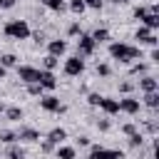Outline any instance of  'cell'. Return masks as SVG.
Here are the masks:
<instances>
[{"instance_id": "cell-35", "label": "cell", "mask_w": 159, "mask_h": 159, "mask_svg": "<svg viewBox=\"0 0 159 159\" xmlns=\"http://www.w3.org/2000/svg\"><path fill=\"white\" fill-rule=\"evenodd\" d=\"M97 127H99V132H107L112 124H109V119H99V122H97Z\"/></svg>"}, {"instance_id": "cell-12", "label": "cell", "mask_w": 159, "mask_h": 159, "mask_svg": "<svg viewBox=\"0 0 159 159\" xmlns=\"http://www.w3.org/2000/svg\"><path fill=\"white\" fill-rule=\"evenodd\" d=\"M157 87H159V82L152 77V75H144L142 80H139V89L147 94V92H157Z\"/></svg>"}, {"instance_id": "cell-40", "label": "cell", "mask_w": 159, "mask_h": 159, "mask_svg": "<svg viewBox=\"0 0 159 159\" xmlns=\"http://www.w3.org/2000/svg\"><path fill=\"white\" fill-rule=\"evenodd\" d=\"M12 5H15V0H0V7H5V10L12 7Z\"/></svg>"}, {"instance_id": "cell-26", "label": "cell", "mask_w": 159, "mask_h": 159, "mask_svg": "<svg viewBox=\"0 0 159 159\" xmlns=\"http://www.w3.org/2000/svg\"><path fill=\"white\" fill-rule=\"evenodd\" d=\"M27 92H30L32 97H42V92H45V89H42L37 82H32V84H27Z\"/></svg>"}, {"instance_id": "cell-15", "label": "cell", "mask_w": 159, "mask_h": 159, "mask_svg": "<svg viewBox=\"0 0 159 159\" xmlns=\"http://www.w3.org/2000/svg\"><path fill=\"white\" fill-rule=\"evenodd\" d=\"M47 139H50L52 144H60V142H65V139H67V132H65L62 127H55V129H50Z\"/></svg>"}, {"instance_id": "cell-23", "label": "cell", "mask_w": 159, "mask_h": 159, "mask_svg": "<svg viewBox=\"0 0 159 159\" xmlns=\"http://www.w3.org/2000/svg\"><path fill=\"white\" fill-rule=\"evenodd\" d=\"M70 10L75 12V15H82L87 7H84V0H70Z\"/></svg>"}, {"instance_id": "cell-45", "label": "cell", "mask_w": 159, "mask_h": 159, "mask_svg": "<svg viewBox=\"0 0 159 159\" xmlns=\"http://www.w3.org/2000/svg\"><path fill=\"white\" fill-rule=\"evenodd\" d=\"M0 112H5V107H2V102H0Z\"/></svg>"}, {"instance_id": "cell-33", "label": "cell", "mask_w": 159, "mask_h": 159, "mask_svg": "<svg viewBox=\"0 0 159 159\" xmlns=\"http://www.w3.org/2000/svg\"><path fill=\"white\" fill-rule=\"evenodd\" d=\"M147 12H149V7H134V17H137V20H142Z\"/></svg>"}, {"instance_id": "cell-4", "label": "cell", "mask_w": 159, "mask_h": 159, "mask_svg": "<svg viewBox=\"0 0 159 159\" xmlns=\"http://www.w3.org/2000/svg\"><path fill=\"white\" fill-rule=\"evenodd\" d=\"M94 40L89 37V35H80V40H77V55L80 57H89L92 52H94Z\"/></svg>"}, {"instance_id": "cell-3", "label": "cell", "mask_w": 159, "mask_h": 159, "mask_svg": "<svg viewBox=\"0 0 159 159\" xmlns=\"http://www.w3.org/2000/svg\"><path fill=\"white\" fill-rule=\"evenodd\" d=\"M82 72H84V60H82L80 55H75V57H67V60H65V75L77 77V75H82Z\"/></svg>"}, {"instance_id": "cell-1", "label": "cell", "mask_w": 159, "mask_h": 159, "mask_svg": "<svg viewBox=\"0 0 159 159\" xmlns=\"http://www.w3.org/2000/svg\"><path fill=\"white\" fill-rule=\"evenodd\" d=\"M109 55L114 60H119V62H132V60L139 57V50L132 47V45H124V42H112L109 45Z\"/></svg>"}, {"instance_id": "cell-29", "label": "cell", "mask_w": 159, "mask_h": 159, "mask_svg": "<svg viewBox=\"0 0 159 159\" xmlns=\"http://www.w3.org/2000/svg\"><path fill=\"white\" fill-rule=\"evenodd\" d=\"M42 2H45L50 10H57V12L62 10V0H42Z\"/></svg>"}, {"instance_id": "cell-10", "label": "cell", "mask_w": 159, "mask_h": 159, "mask_svg": "<svg viewBox=\"0 0 159 159\" xmlns=\"http://www.w3.org/2000/svg\"><path fill=\"white\" fill-rule=\"evenodd\" d=\"M99 109H102L104 114H119V99L102 97V102H99Z\"/></svg>"}, {"instance_id": "cell-42", "label": "cell", "mask_w": 159, "mask_h": 159, "mask_svg": "<svg viewBox=\"0 0 159 159\" xmlns=\"http://www.w3.org/2000/svg\"><path fill=\"white\" fill-rule=\"evenodd\" d=\"M152 62H159V50H157V47L152 50Z\"/></svg>"}, {"instance_id": "cell-36", "label": "cell", "mask_w": 159, "mask_h": 159, "mask_svg": "<svg viewBox=\"0 0 159 159\" xmlns=\"http://www.w3.org/2000/svg\"><path fill=\"white\" fill-rule=\"evenodd\" d=\"M122 132L129 137V134H134V132H137V127H134V124H124V127H122Z\"/></svg>"}, {"instance_id": "cell-27", "label": "cell", "mask_w": 159, "mask_h": 159, "mask_svg": "<svg viewBox=\"0 0 159 159\" xmlns=\"http://www.w3.org/2000/svg\"><path fill=\"white\" fill-rule=\"evenodd\" d=\"M129 144H132V147H142V144H144V137H142L139 132H134V134H129Z\"/></svg>"}, {"instance_id": "cell-7", "label": "cell", "mask_w": 159, "mask_h": 159, "mask_svg": "<svg viewBox=\"0 0 159 159\" xmlns=\"http://www.w3.org/2000/svg\"><path fill=\"white\" fill-rule=\"evenodd\" d=\"M139 107H142V102H139L137 97H124V99H119V112L137 114V112H139Z\"/></svg>"}, {"instance_id": "cell-2", "label": "cell", "mask_w": 159, "mask_h": 159, "mask_svg": "<svg viewBox=\"0 0 159 159\" xmlns=\"http://www.w3.org/2000/svg\"><path fill=\"white\" fill-rule=\"evenodd\" d=\"M2 32L12 40H27L30 37V25L25 20H10V22H5Z\"/></svg>"}, {"instance_id": "cell-41", "label": "cell", "mask_w": 159, "mask_h": 159, "mask_svg": "<svg viewBox=\"0 0 159 159\" xmlns=\"http://www.w3.org/2000/svg\"><path fill=\"white\" fill-rule=\"evenodd\" d=\"M77 144H80V147H89V139H87V137H80Z\"/></svg>"}, {"instance_id": "cell-11", "label": "cell", "mask_w": 159, "mask_h": 159, "mask_svg": "<svg viewBox=\"0 0 159 159\" xmlns=\"http://www.w3.org/2000/svg\"><path fill=\"white\" fill-rule=\"evenodd\" d=\"M47 50H50L52 57H60V55L67 52V42H65V40H50V42H47Z\"/></svg>"}, {"instance_id": "cell-38", "label": "cell", "mask_w": 159, "mask_h": 159, "mask_svg": "<svg viewBox=\"0 0 159 159\" xmlns=\"http://www.w3.org/2000/svg\"><path fill=\"white\" fill-rule=\"evenodd\" d=\"M70 35H82V30H80V25L75 22V25H70V30H67Z\"/></svg>"}, {"instance_id": "cell-19", "label": "cell", "mask_w": 159, "mask_h": 159, "mask_svg": "<svg viewBox=\"0 0 159 159\" xmlns=\"http://www.w3.org/2000/svg\"><path fill=\"white\" fill-rule=\"evenodd\" d=\"M7 159H25V149L17 147V144H10V149H7Z\"/></svg>"}, {"instance_id": "cell-8", "label": "cell", "mask_w": 159, "mask_h": 159, "mask_svg": "<svg viewBox=\"0 0 159 159\" xmlns=\"http://www.w3.org/2000/svg\"><path fill=\"white\" fill-rule=\"evenodd\" d=\"M134 37H137L139 42H147V45L157 47V37H154V35H152V30H149V27H144V25H139V30L134 32Z\"/></svg>"}, {"instance_id": "cell-34", "label": "cell", "mask_w": 159, "mask_h": 159, "mask_svg": "<svg viewBox=\"0 0 159 159\" xmlns=\"http://www.w3.org/2000/svg\"><path fill=\"white\" fill-rule=\"evenodd\" d=\"M132 75H147V65H134L132 67Z\"/></svg>"}, {"instance_id": "cell-13", "label": "cell", "mask_w": 159, "mask_h": 159, "mask_svg": "<svg viewBox=\"0 0 159 159\" xmlns=\"http://www.w3.org/2000/svg\"><path fill=\"white\" fill-rule=\"evenodd\" d=\"M15 134H17V139H22V142H37V139H40V132L32 129V127H22V129L15 132Z\"/></svg>"}, {"instance_id": "cell-28", "label": "cell", "mask_w": 159, "mask_h": 159, "mask_svg": "<svg viewBox=\"0 0 159 159\" xmlns=\"http://www.w3.org/2000/svg\"><path fill=\"white\" fill-rule=\"evenodd\" d=\"M104 159H124V152H119V149H107Z\"/></svg>"}, {"instance_id": "cell-25", "label": "cell", "mask_w": 159, "mask_h": 159, "mask_svg": "<svg viewBox=\"0 0 159 159\" xmlns=\"http://www.w3.org/2000/svg\"><path fill=\"white\" fill-rule=\"evenodd\" d=\"M57 62H60V57H52V55H47L42 65H45V70H47V72H52V70L57 67Z\"/></svg>"}, {"instance_id": "cell-5", "label": "cell", "mask_w": 159, "mask_h": 159, "mask_svg": "<svg viewBox=\"0 0 159 159\" xmlns=\"http://www.w3.org/2000/svg\"><path fill=\"white\" fill-rule=\"evenodd\" d=\"M17 77H20L25 84H32V82L40 80V70H37V67H30V65H22V67H17Z\"/></svg>"}, {"instance_id": "cell-18", "label": "cell", "mask_w": 159, "mask_h": 159, "mask_svg": "<svg viewBox=\"0 0 159 159\" xmlns=\"http://www.w3.org/2000/svg\"><path fill=\"white\" fill-rule=\"evenodd\" d=\"M5 117H7L10 122H20V119H22V109H20V107H7V109H5Z\"/></svg>"}, {"instance_id": "cell-14", "label": "cell", "mask_w": 159, "mask_h": 159, "mask_svg": "<svg viewBox=\"0 0 159 159\" xmlns=\"http://www.w3.org/2000/svg\"><path fill=\"white\" fill-rule=\"evenodd\" d=\"M142 25L149 27V30H157V27H159V12H152V10H149V12L142 17Z\"/></svg>"}, {"instance_id": "cell-32", "label": "cell", "mask_w": 159, "mask_h": 159, "mask_svg": "<svg viewBox=\"0 0 159 159\" xmlns=\"http://www.w3.org/2000/svg\"><path fill=\"white\" fill-rule=\"evenodd\" d=\"M84 7H92V10H99V7H102V0H84Z\"/></svg>"}, {"instance_id": "cell-9", "label": "cell", "mask_w": 159, "mask_h": 159, "mask_svg": "<svg viewBox=\"0 0 159 159\" xmlns=\"http://www.w3.org/2000/svg\"><path fill=\"white\" fill-rule=\"evenodd\" d=\"M37 84H40L42 89H55V87H57V80H55V75H52V72L40 70V80H37Z\"/></svg>"}, {"instance_id": "cell-24", "label": "cell", "mask_w": 159, "mask_h": 159, "mask_svg": "<svg viewBox=\"0 0 159 159\" xmlns=\"http://www.w3.org/2000/svg\"><path fill=\"white\" fill-rule=\"evenodd\" d=\"M104 154H107V149H104V147H92L87 159H104Z\"/></svg>"}, {"instance_id": "cell-6", "label": "cell", "mask_w": 159, "mask_h": 159, "mask_svg": "<svg viewBox=\"0 0 159 159\" xmlns=\"http://www.w3.org/2000/svg\"><path fill=\"white\" fill-rule=\"evenodd\" d=\"M40 107H42L45 112H62V109H65L55 94H45V97H40Z\"/></svg>"}, {"instance_id": "cell-20", "label": "cell", "mask_w": 159, "mask_h": 159, "mask_svg": "<svg viewBox=\"0 0 159 159\" xmlns=\"http://www.w3.org/2000/svg\"><path fill=\"white\" fill-rule=\"evenodd\" d=\"M144 104L152 107V109H157V107H159V94H157V92H147V94H144Z\"/></svg>"}, {"instance_id": "cell-17", "label": "cell", "mask_w": 159, "mask_h": 159, "mask_svg": "<svg viewBox=\"0 0 159 159\" xmlns=\"http://www.w3.org/2000/svg\"><path fill=\"white\" fill-rule=\"evenodd\" d=\"M92 40H94V45H99V42H104V40H109V32L104 30V27H97L92 35H89Z\"/></svg>"}, {"instance_id": "cell-16", "label": "cell", "mask_w": 159, "mask_h": 159, "mask_svg": "<svg viewBox=\"0 0 159 159\" xmlns=\"http://www.w3.org/2000/svg\"><path fill=\"white\" fill-rule=\"evenodd\" d=\"M57 159H77L75 147H57Z\"/></svg>"}, {"instance_id": "cell-44", "label": "cell", "mask_w": 159, "mask_h": 159, "mask_svg": "<svg viewBox=\"0 0 159 159\" xmlns=\"http://www.w3.org/2000/svg\"><path fill=\"white\" fill-rule=\"evenodd\" d=\"M2 77H5V67L0 65V80H2Z\"/></svg>"}, {"instance_id": "cell-31", "label": "cell", "mask_w": 159, "mask_h": 159, "mask_svg": "<svg viewBox=\"0 0 159 159\" xmlns=\"http://www.w3.org/2000/svg\"><path fill=\"white\" fill-rule=\"evenodd\" d=\"M109 72H112L109 65H97V75H99V77H109Z\"/></svg>"}, {"instance_id": "cell-21", "label": "cell", "mask_w": 159, "mask_h": 159, "mask_svg": "<svg viewBox=\"0 0 159 159\" xmlns=\"http://www.w3.org/2000/svg\"><path fill=\"white\" fill-rule=\"evenodd\" d=\"M0 142H2V144H15V142H17V134L10 132V129H2V132H0Z\"/></svg>"}, {"instance_id": "cell-43", "label": "cell", "mask_w": 159, "mask_h": 159, "mask_svg": "<svg viewBox=\"0 0 159 159\" xmlns=\"http://www.w3.org/2000/svg\"><path fill=\"white\" fill-rule=\"evenodd\" d=\"M114 5H124V2H129V0H112Z\"/></svg>"}, {"instance_id": "cell-30", "label": "cell", "mask_w": 159, "mask_h": 159, "mask_svg": "<svg viewBox=\"0 0 159 159\" xmlns=\"http://www.w3.org/2000/svg\"><path fill=\"white\" fill-rule=\"evenodd\" d=\"M87 102H89L92 107H99V102H102V94H97V92H92V94L87 97Z\"/></svg>"}, {"instance_id": "cell-37", "label": "cell", "mask_w": 159, "mask_h": 159, "mask_svg": "<svg viewBox=\"0 0 159 159\" xmlns=\"http://www.w3.org/2000/svg\"><path fill=\"white\" fill-rule=\"evenodd\" d=\"M52 149H55V144H52L50 139H45V142H42V152L47 154V152H52Z\"/></svg>"}, {"instance_id": "cell-39", "label": "cell", "mask_w": 159, "mask_h": 159, "mask_svg": "<svg viewBox=\"0 0 159 159\" xmlns=\"http://www.w3.org/2000/svg\"><path fill=\"white\" fill-rule=\"evenodd\" d=\"M132 87H134L132 82H122V84H119V89H122V92H132Z\"/></svg>"}, {"instance_id": "cell-22", "label": "cell", "mask_w": 159, "mask_h": 159, "mask_svg": "<svg viewBox=\"0 0 159 159\" xmlns=\"http://www.w3.org/2000/svg\"><path fill=\"white\" fill-rule=\"evenodd\" d=\"M0 65H2L5 70H7V67H15V65H17V57L7 52V55H2V57H0Z\"/></svg>"}]
</instances>
